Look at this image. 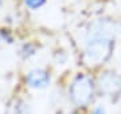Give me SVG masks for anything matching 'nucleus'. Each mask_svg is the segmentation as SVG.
I'll return each mask as SVG.
<instances>
[{"mask_svg":"<svg viewBox=\"0 0 121 114\" xmlns=\"http://www.w3.org/2000/svg\"><path fill=\"white\" fill-rule=\"evenodd\" d=\"M0 7H1V0H0Z\"/></svg>","mask_w":121,"mask_h":114,"instance_id":"obj_7","label":"nucleus"},{"mask_svg":"<svg viewBox=\"0 0 121 114\" xmlns=\"http://www.w3.org/2000/svg\"><path fill=\"white\" fill-rule=\"evenodd\" d=\"M94 85L90 77L78 75L69 89V97L77 106H86L93 99Z\"/></svg>","mask_w":121,"mask_h":114,"instance_id":"obj_2","label":"nucleus"},{"mask_svg":"<svg viewBox=\"0 0 121 114\" xmlns=\"http://www.w3.org/2000/svg\"><path fill=\"white\" fill-rule=\"evenodd\" d=\"M99 90L105 94H113L121 87V79L114 73H104L98 79Z\"/></svg>","mask_w":121,"mask_h":114,"instance_id":"obj_3","label":"nucleus"},{"mask_svg":"<svg viewBox=\"0 0 121 114\" xmlns=\"http://www.w3.org/2000/svg\"><path fill=\"white\" fill-rule=\"evenodd\" d=\"M110 23L104 22L95 23L90 31V38L87 40L83 61L89 66H97L104 63L112 53V39H110Z\"/></svg>","mask_w":121,"mask_h":114,"instance_id":"obj_1","label":"nucleus"},{"mask_svg":"<svg viewBox=\"0 0 121 114\" xmlns=\"http://www.w3.org/2000/svg\"><path fill=\"white\" fill-rule=\"evenodd\" d=\"M26 83L32 89H44L50 83V74L42 69L32 70L27 74Z\"/></svg>","mask_w":121,"mask_h":114,"instance_id":"obj_4","label":"nucleus"},{"mask_svg":"<svg viewBox=\"0 0 121 114\" xmlns=\"http://www.w3.org/2000/svg\"><path fill=\"white\" fill-rule=\"evenodd\" d=\"M24 3H26V5L28 8L36 9V8H40L46 3V0H24Z\"/></svg>","mask_w":121,"mask_h":114,"instance_id":"obj_5","label":"nucleus"},{"mask_svg":"<svg viewBox=\"0 0 121 114\" xmlns=\"http://www.w3.org/2000/svg\"><path fill=\"white\" fill-rule=\"evenodd\" d=\"M90 114H106V110H105L104 105H97L94 109L91 110Z\"/></svg>","mask_w":121,"mask_h":114,"instance_id":"obj_6","label":"nucleus"}]
</instances>
